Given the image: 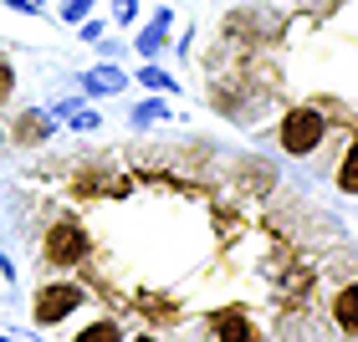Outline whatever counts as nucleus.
I'll return each instance as SVG.
<instances>
[{"label":"nucleus","instance_id":"obj_1","mask_svg":"<svg viewBox=\"0 0 358 342\" xmlns=\"http://www.w3.org/2000/svg\"><path fill=\"white\" fill-rule=\"evenodd\" d=\"M322 133H328V123H322V112L317 107H297V112H287V123H282V149L287 154H313Z\"/></svg>","mask_w":358,"mask_h":342},{"label":"nucleus","instance_id":"obj_2","mask_svg":"<svg viewBox=\"0 0 358 342\" xmlns=\"http://www.w3.org/2000/svg\"><path fill=\"white\" fill-rule=\"evenodd\" d=\"M77 306H83V286H67V281H57V286H41V297H36V327H52V322L62 317H72Z\"/></svg>","mask_w":358,"mask_h":342},{"label":"nucleus","instance_id":"obj_3","mask_svg":"<svg viewBox=\"0 0 358 342\" xmlns=\"http://www.w3.org/2000/svg\"><path fill=\"white\" fill-rule=\"evenodd\" d=\"M83 255H87V230L83 225H72V220L52 225V235H46V260H52V266H77Z\"/></svg>","mask_w":358,"mask_h":342},{"label":"nucleus","instance_id":"obj_4","mask_svg":"<svg viewBox=\"0 0 358 342\" xmlns=\"http://www.w3.org/2000/svg\"><path fill=\"white\" fill-rule=\"evenodd\" d=\"M83 87H87L92 97H108V92H123V87H128V72H118V67H108V61H103V67H92V72L83 77Z\"/></svg>","mask_w":358,"mask_h":342},{"label":"nucleus","instance_id":"obj_5","mask_svg":"<svg viewBox=\"0 0 358 342\" xmlns=\"http://www.w3.org/2000/svg\"><path fill=\"white\" fill-rule=\"evenodd\" d=\"M215 337L220 342H256V327L246 322V312H236V306H231V312L215 317Z\"/></svg>","mask_w":358,"mask_h":342},{"label":"nucleus","instance_id":"obj_6","mask_svg":"<svg viewBox=\"0 0 358 342\" xmlns=\"http://www.w3.org/2000/svg\"><path fill=\"white\" fill-rule=\"evenodd\" d=\"M169 118H174V103H169L164 92H159V97H149V103H138V107H134V128H149V123H169Z\"/></svg>","mask_w":358,"mask_h":342},{"label":"nucleus","instance_id":"obj_7","mask_svg":"<svg viewBox=\"0 0 358 342\" xmlns=\"http://www.w3.org/2000/svg\"><path fill=\"white\" fill-rule=\"evenodd\" d=\"M169 21H174L169 10H154V21H149V31H143V36H138V52H143V57H154L159 46H164V36H169Z\"/></svg>","mask_w":358,"mask_h":342},{"label":"nucleus","instance_id":"obj_8","mask_svg":"<svg viewBox=\"0 0 358 342\" xmlns=\"http://www.w3.org/2000/svg\"><path fill=\"white\" fill-rule=\"evenodd\" d=\"M338 327H343V332H358V286H343V291H338Z\"/></svg>","mask_w":358,"mask_h":342},{"label":"nucleus","instance_id":"obj_9","mask_svg":"<svg viewBox=\"0 0 358 342\" xmlns=\"http://www.w3.org/2000/svg\"><path fill=\"white\" fill-rule=\"evenodd\" d=\"M138 82H143V87H154V92H164V97H179L174 77H169V72H159V67H138Z\"/></svg>","mask_w":358,"mask_h":342},{"label":"nucleus","instance_id":"obj_10","mask_svg":"<svg viewBox=\"0 0 358 342\" xmlns=\"http://www.w3.org/2000/svg\"><path fill=\"white\" fill-rule=\"evenodd\" d=\"M338 184H343L348 194H358V143L348 149V158H343V169H338Z\"/></svg>","mask_w":358,"mask_h":342},{"label":"nucleus","instance_id":"obj_11","mask_svg":"<svg viewBox=\"0 0 358 342\" xmlns=\"http://www.w3.org/2000/svg\"><path fill=\"white\" fill-rule=\"evenodd\" d=\"M92 6H97V0H67V6H62V21H67V26L87 21V15H92Z\"/></svg>","mask_w":358,"mask_h":342},{"label":"nucleus","instance_id":"obj_12","mask_svg":"<svg viewBox=\"0 0 358 342\" xmlns=\"http://www.w3.org/2000/svg\"><path fill=\"white\" fill-rule=\"evenodd\" d=\"M77 342H118V327H113V322H92Z\"/></svg>","mask_w":358,"mask_h":342},{"label":"nucleus","instance_id":"obj_13","mask_svg":"<svg viewBox=\"0 0 358 342\" xmlns=\"http://www.w3.org/2000/svg\"><path fill=\"white\" fill-rule=\"evenodd\" d=\"M134 10H138V0H113V21L118 26H134Z\"/></svg>","mask_w":358,"mask_h":342},{"label":"nucleus","instance_id":"obj_14","mask_svg":"<svg viewBox=\"0 0 358 342\" xmlns=\"http://www.w3.org/2000/svg\"><path fill=\"white\" fill-rule=\"evenodd\" d=\"M77 36H83V41H103V26H97V21H77Z\"/></svg>","mask_w":358,"mask_h":342},{"label":"nucleus","instance_id":"obj_15","mask_svg":"<svg viewBox=\"0 0 358 342\" xmlns=\"http://www.w3.org/2000/svg\"><path fill=\"white\" fill-rule=\"evenodd\" d=\"M97 123H103V118H97V112H83V107L72 112V128H97Z\"/></svg>","mask_w":358,"mask_h":342},{"label":"nucleus","instance_id":"obj_16","mask_svg":"<svg viewBox=\"0 0 358 342\" xmlns=\"http://www.w3.org/2000/svg\"><path fill=\"white\" fill-rule=\"evenodd\" d=\"M0 6H10V10H41L46 0H0Z\"/></svg>","mask_w":358,"mask_h":342},{"label":"nucleus","instance_id":"obj_17","mask_svg":"<svg viewBox=\"0 0 358 342\" xmlns=\"http://www.w3.org/2000/svg\"><path fill=\"white\" fill-rule=\"evenodd\" d=\"M10 92V67H0V97Z\"/></svg>","mask_w":358,"mask_h":342},{"label":"nucleus","instance_id":"obj_18","mask_svg":"<svg viewBox=\"0 0 358 342\" xmlns=\"http://www.w3.org/2000/svg\"><path fill=\"white\" fill-rule=\"evenodd\" d=\"M134 342H154V337H134Z\"/></svg>","mask_w":358,"mask_h":342},{"label":"nucleus","instance_id":"obj_19","mask_svg":"<svg viewBox=\"0 0 358 342\" xmlns=\"http://www.w3.org/2000/svg\"><path fill=\"white\" fill-rule=\"evenodd\" d=\"M0 342H10V337H6V332H0Z\"/></svg>","mask_w":358,"mask_h":342},{"label":"nucleus","instance_id":"obj_20","mask_svg":"<svg viewBox=\"0 0 358 342\" xmlns=\"http://www.w3.org/2000/svg\"><path fill=\"white\" fill-rule=\"evenodd\" d=\"M0 138H6V133H0Z\"/></svg>","mask_w":358,"mask_h":342}]
</instances>
